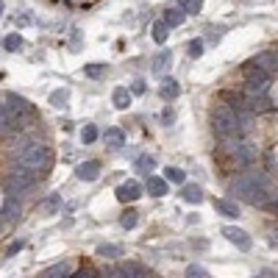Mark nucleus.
<instances>
[{"instance_id": "f257e3e1", "label": "nucleus", "mask_w": 278, "mask_h": 278, "mask_svg": "<svg viewBox=\"0 0 278 278\" xmlns=\"http://www.w3.org/2000/svg\"><path fill=\"white\" fill-rule=\"evenodd\" d=\"M50 147L39 145L37 139H25L17 147L14 156V170H25V173H45L50 167Z\"/></svg>"}, {"instance_id": "e433bc0d", "label": "nucleus", "mask_w": 278, "mask_h": 278, "mask_svg": "<svg viewBox=\"0 0 278 278\" xmlns=\"http://www.w3.org/2000/svg\"><path fill=\"white\" fill-rule=\"evenodd\" d=\"M22 248H25V242L20 239V242H14V245H11V248H9V251H6V253H9V256H14V253H20V251H22Z\"/></svg>"}, {"instance_id": "7ed1b4c3", "label": "nucleus", "mask_w": 278, "mask_h": 278, "mask_svg": "<svg viewBox=\"0 0 278 278\" xmlns=\"http://www.w3.org/2000/svg\"><path fill=\"white\" fill-rule=\"evenodd\" d=\"M211 128H214L217 139H223V142L234 139L236 134H239V122H236V111L231 109V106L220 103L214 111H211Z\"/></svg>"}, {"instance_id": "7c9ffc66", "label": "nucleus", "mask_w": 278, "mask_h": 278, "mask_svg": "<svg viewBox=\"0 0 278 278\" xmlns=\"http://www.w3.org/2000/svg\"><path fill=\"white\" fill-rule=\"evenodd\" d=\"M178 6L187 11V14H200V9H203V0H178Z\"/></svg>"}, {"instance_id": "c756f323", "label": "nucleus", "mask_w": 278, "mask_h": 278, "mask_svg": "<svg viewBox=\"0 0 278 278\" xmlns=\"http://www.w3.org/2000/svg\"><path fill=\"white\" fill-rule=\"evenodd\" d=\"M153 167H156V159L147 156V153L137 159V170H139V173H147V175H150V173H153Z\"/></svg>"}, {"instance_id": "a19ab883", "label": "nucleus", "mask_w": 278, "mask_h": 278, "mask_svg": "<svg viewBox=\"0 0 278 278\" xmlns=\"http://www.w3.org/2000/svg\"><path fill=\"white\" fill-rule=\"evenodd\" d=\"M270 206H273V209L278 211V198H275V200H273V203H270Z\"/></svg>"}, {"instance_id": "2eb2a0df", "label": "nucleus", "mask_w": 278, "mask_h": 278, "mask_svg": "<svg viewBox=\"0 0 278 278\" xmlns=\"http://www.w3.org/2000/svg\"><path fill=\"white\" fill-rule=\"evenodd\" d=\"M131 89H128V86H117L114 92H111V103L117 106V109H128V106H131Z\"/></svg>"}, {"instance_id": "ea45409f", "label": "nucleus", "mask_w": 278, "mask_h": 278, "mask_svg": "<svg viewBox=\"0 0 278 278\" xmlns=\"http://www.w3.org/2000/svg\"><path fill=\"white\" fill-rule=\"evenodd\" d=\"M273 245H278V231H273Z\"/></svg>"}, {"instance_id": "72a5a7b5", "label": "nucleus", "mask_w": 278, "mask_h": 278, "mask_svg": "<svg viewBox=\"0 0 278 278\" xmlns=\"http://www.w3.org/2000/svg\"><path fill=\"white\" fill-rule=\"evenodd\" d=\"M187 53L192 58H200L203 56V42H200V39H192V42H189V47H187Z\"/></svg>"}, {"instance_id": "9b49d317", "label": "nucleus", "mask_w": 278, "mask_h": 278, "mask_svg": "<svg viewBox=\"0 0 278 278\" xmlns=\"http://www.w3.org/2000/svg\"><path fill=\"white\" fill-rule=\"evenodd\" d=\"M103 142H106V150H122L126 147V134H122V128H106Z\"/></svg>"}, {"instance_id": "1a4fd4ad", "label": "nucleus", "mask_w": 278, "mask_h": 278, "mask_svg": "<svg viewBox=\"0 0 278 278\" xmlns=\"http://www.w3.org/2000/svg\"><path fill=\"white\" fill-rule=\"evenodd\" d=\"M114 195H117L120 203H134V200L142 198V187L137 184V181H126V184H120L114 189Z\"/></svg>"}, {"instance_id": "4468645a", "label": "nucleus", "mask_w": 278, "mask_h": 278, "mask_svg": "<svg viewBox=\"0 0 278 278\" xmlns=\"http://www.w3.org/2000/svg\"><path fill=\"white\" fill-rule=\"evenodd\" d=\"M187 11L181 9V6H167L164 9V22H167L170 28H178V25H184V20H187Z\"/></svg>"}, {"instance_id": "f03ea898", "label": "nucleus", "mask_w": 278, "mask_h": 278, "mask_svg": "<svg viewBox=\"0 0 278 278\" xmlns=\"http://www.w3.org/2000/svg\"><path fill=\"white\" fill-rule=\"evenodd\" d=\"M231 195L239 200H248L253 206H270V198H267V178L259 173L253 175H239V178L231 184Z\"/></svg>"}, {"instance_id": "aec40b11", "label": "nucleus", "mask_w": 278, "mask_h": 278, "mask_svg": "<svg viewBox=\"0 0 278 278\" xmlns=\"http://www.w3.org/2000/svg\"><path fill=\"white\" fill-rule=\"evenodd\" d=\"M214 209L220 211V214H226V217H239V206H236L234 200H228V198L214 200Z\"/></svg>"}, {"instance_id": "473e14b6", "label": "nucleus", "mask_w": 278, "mask_h": 278, "mask_svg": "<svg viewBox=\"0 0 278 278\" xmlns=\"http://www.w3.org/2000/svg\"><path fill=\"white\" fill-rule=\"evenodd\" d=\"M187 278H209V273H206V267H200V264H189Z\"/></svg>"}, {"instance_id": "4c0bfd02", "label": "nucleus", "mask_w": 278, "mask_h": 278, "mask_svg": "<svg viewBox=\"0 0 278 278\" xmlns=\"http://www.w3.org/2000/svg\"><path fill=\"white\" fill-rule=\"evenodd\" d=\"M17 25H31V14H25V11H22L20 20H17Z\"/></svg>"}, {"instance_id": "f704fd0d", "label": "nucleus", "mask_w": 278, "mask_h": 278, "mask_svg": "<svg viewBox=\"0 0 278 278\" xmlns=\"http://www.w3.org/2000/svg\"><path fill=\"white\" fill-rule=\"evenodd\" d=\"M84 73L89 75V78H98V75L106 73V64H89V67H84Z\"/></svg>"}, {"instance_id": "423d86ee", "label": "nucleus", "mask_w": 278, "mask_h": 278, "mask_svg": "<svg viewBox=\"0 0 278 278\" xmlns=\"http://www.w3.org/2000/svg\"><path fill=\"white\" fill-rule=\"evenodd\" d=\"M25 122L20 117H14V111L9 106H0V137H14V134L22 131Z\"/></svg>"}, {"instance_id": "9d476101", "label": "nucleus", "mask_w": 278, "mask_h": 278, "mask_svg": "<svg viewBox=\"0 0 278 278\" xmlns=\"http://www.w3.org/2000/svg\"><path fill=\"white\" fill-rule=\"evenodd\" d=\"M75 175H78L81 181H86V184L98 181V175H100V162H95V159H89V162L78 164V167H75Z\"/></svg>"}, {"instance_id": "f8f14e48", "label": "nucleus", "mask_w": 278, "mask_h": 278, "mask_svg": "<svg viewBox=\"0 0 278 278\" xmlns=\"http://www.w3.org/2000/svg\"><path fill=\"white\" fill-rule=\"evenodd\" d=\"M106 278H145V273H142L134 262H126V264H120V267H111Z\"/></svg>"}, {"instance_id": "5701e85b", "label": "nucleus", "mask_w": 278, "mask_h": 278, "mask_svg": "<svg viewBox=\"0 0 278 278\" xmlns=\"http://www.w3.org/2000/svg\"><path fill=\"white\" fill-rule=\"evenodd\" d=\"M170 61H173V50H162L156 58H153V73H156V75H162L164 70L170 67Z\"/></svg>"}, {"instance_id": "c85d7f7f", "label": "nucleus", "mask_w": 278, "mask_h": 278, "mask_svg": "<svg viewBox=\"0 0 278 278\" xmlns=\"http://www.w3.org/2000/svg\"><path fill=\"white\" fill-rule=\"evenodd\" d=\"M98 137H100V131H98V126H84L81 128V142H84V145H92V142H98Z\"/></svg>"}, {"instance_id": "0eeeda50", "label": "nucleus", "mask_w": 278, "mask_h": 278, "mask_svg": "<svg viewBox=\"0 0 278 278\" xmlns=\"http://www.w3.org/2000/svg\"><path fill=\"white\" fill-rule=\"evenodd\" d=\"M6 106H9L11 111H14V117H20L22 122H28L34 117V106L28 103L25 98H20V95H14V92H9L6 95Z\"/></svg>"}, {"instance_id": "79ce46f5", "label": "nucleus", "mask_w": 278, "mask_h": 278, "mask_svg": "<svg viewBox=\"0 0 278 278\" xmlns=\"http://www.w3.org/2000/svg\"><path fill=\"white\" fill-rule=\"evenodd\" d=\"M0 17H3V0H0Z\"/></svg>"}, {"instance_id": "a878e982", "label": "nucleus", "mask_w": 278, "mask_h": 278, "mask_svg": "<svg viewBox=\"0 0 278 278\" xmlns=\"http://www.w3.org/2000/svg\"><path fill=\"white\" fill-rule=\"evenodd\" d=\"M164 178H167L170 184H181V187L187 184V173H184V170H178V167H167V170H164Z\"/></svg>"}, {"instance_id": "bb28decb", "label": "nucleus", "mask_w": 278, "mask_h": 278, "mask_svg": "<svg viewBox=\"0 0 278 278\" xmlns=\"http://www.w3.org/2000/svg\"><path fill=\"white\" fill-rule=\"evenodd\" d=\"M22 45H25V42H22V37H20V34H9V37H3V47H6L9 53L22 50Z\"/></svg>"}, {"instance_id": "393cba45", "label": "nucleus", "mask_w": 278, "mask_h": 278, "mask_svg": "<svg viewBox=\"0 0 278 278\" xmlns=\"http://www.w3.org/2000/svg\"><path fill=\"white\" fill-rule=\"evenodd\" d=\"M98 256L100 259H120L122 256V245H98Z\"/></svg>"}, {"instance_id": "f3484780", "label": "nucleus", "mask_w": 278, "mask_h": 278, "mask_svg": "<svg viewBox=\"0 0 278 278\" xmlns=\"http://www.w3.org/2000/svg\"><path fill=\"white\" fill-rule=\"evenodd\" d=\"M253 61H256L264 73H275V70H278V53H259Z\"/></svg>"}, {"instance_id": "20e7f679", "label": "nucleus", "mask_w": 278, "mask_h": 278, "mask_svg": "<svg viewBox=\"0 0 278 278\" xmlns=\"http://www.w3.org/2000/svg\"><path fill=\"white\" fill-rule=\"evenodd\" d=\"M242 73H245V95H248V98H253V95H267V89H270L267 73H264L256 61L245 64Z\"/></svg>"}, {"instance_id": "4be33fe9", "label": "nucleus", "mask_w": 278, "mask_h": 278, "mask_svg": "<svg viewBox=\"0 0 278 278\" xmlns=\"http://www.w3.org/2000/svg\"><path fill=\"white\" fill-rule=\"evenodd\" d=\"M234 159H236V164H239V167H248V164L256 159V153H253L251 145H239V147H236V153H234Z\"/></svg>"}, {"instance_id": "58836bf2", "label": "nucleus", "mask_w": 278, "mask_h": 278, "mask_svg": "<svg viewBox=\"0 0 278 278\" xmlns=\"http://www.w3.org/2000/svg\"><path fill=\"white\" fill-rule=\"evenodd\" d=\"M134 95H142L145 92V81H137V84H134V89H131Z\"/></svg>"}, {"instance_id": "ddd939ff", "label": "nucleus", "mask_w": 278, "mask_h": 278, "mask_svg": "<svg viewBox=\"0 0 278 278\" xmlns=\"http://www.w3.org/2000/svg\"><path fill=\"white\" fill-rule=\"evenodd\" d=\"M167 184H170L167 178H159V175H147L145 189L153 195V198H164V195H167Z\"/></svg>"}, {"instance_id": "2f4dec72", "label": "nucleus", "mask_w": 278, "mask_h": 278, "mask_svg": "<svg viewBox=\"0 0 278 278\" xmlns=\"http://www.w3.org/2000/svg\"><path fill=\"white\" fill-rule=\"evenodd\" d=\"M137 211H134V209H128V211H122V214H120V226L122 228H128V231H131V228L134 226H137Z\"/></svg>"}, {"instance_id": "c9c22d12", "label": "nucleus", "mask_w": 278, "mask_h": 278, "mask_svg": "<svg viewBox=\"0 0 278 278\" xmlns=\"http://www.w3.org/2000/svg\"><path fill=\"white\" fill-rule=\"evenodd\" d=\"M162 120H164V126H173V122H175V109H173V106H167V109H164Z\"/></svg>"}, {"instance_id": "a211bd4d", "label": "nucleus", "mask_w": 278, "mask_h": 278, "mask_svg": "<svg viewBox=\"0 0 278 278\" xmlns=\"http://www.w3.org/2000/svg\"><path fill=\"white\" fill-rule=\"evenodd\" d=\"M61 209V195H50V198H45L42 203H39V214H56V211Z\"/></svg>"}, {"instance_id": "39448f33", "label": "nucleus", "mask_w": 278, "mask_h": 278, "mask_svg": "<svg viewBox=\"0 0 278 278\" xmlns=\"http://www.w3.org/2000/svg\"><path fill=\"white\" fill-rule=\"evenodd\" d=\"M34 181H37V173H25V170H14L9 178V187H6V195L9 198H14V195L25 192V189L34 187Z\"/></svg>"}, {"instance_id": "dca6fc26", "label": "nucleus", "mask_w": 278, "mask_h": 278, "mask_svg": "<svg viewBox=\"0 0 278 278\" xmlns=\"http://www.w3.org/2000/svg\"><path fill=\"white\" fill-rule=\"evenodd\" d=\"M159 95H162L164 100H175L181 95V84L175 78H164L162 81V89H159Z\"/></svg>"}, {"instance_id": "b1692460", "label": "nucleus", "mask_w": 278, "mask_h": 278, "mask_svg": "<svg viewBox=\"0 0 278 278\" xmlns=\"http://www.w3.org/2000/svg\"><path fill=\"white\" fill-rule=\"evenodd\" d=\"M70 275V264L67 262H58V264H53V267H47L42 278H67Z\"/></svg>"}, {"instance_id": "cd10ccee", "label": "nucleus", "mask_w": 278, "mask_h": 278, "mask_svg": "<svg viewBox=\"0 0 278 278\" xmlns=\"http://www.w3.org/2000/svg\"><path fill=\"white\" fill-rule=\"evenodd\" d=\"M67 100H70V92L67 89L50 92V106H53V109H64V106H67Z\"/></svg>"}, {"instance_id": "6e6552de", "label": "nucleus", "mask_w": 278, "mask_h": 278, "mask_svg": "<svg viewBox=\"0 0 278 278\" xmlns=\"http://www.w3.org/2000/svg\"><path fill=\"white\" fill-rule=\"evenodd\" d=\"M223 236H226L234 248H239V251H251V248H253V239L248 236V231H242V228L226 226V228H223Z\"/></svg>"}, {"instance_id": "412c9836", "label": "nucleus", "mask_w": 278, "mask_h": 278, "mask_svg": "<svg viewBox=\"0 0 278 278\" xmlns=\"http://www.w3.org/2000/svg\"><path fill=\"white\" fill-rule=\"evenodd\" d=\"M181 198H184L187 203H200V200H203V189H200L198 184H184Z\"/></svg>"}, {"instance_id": "6ab92c4d", "label": "nucleus", "mask_w": 278, "mask_h": 278, "mask_svg": "<svg viewBox=\"0 0 278 278\" xmlns=\"http://www.w3.org/2000/svg\"><path fill=\"white\" fill-rule=\"evenodd\" d=\"M150 34H153V42H159V45H164L167 42V37H170V25L164 20H156L150 25Z\"/></svg>"}]
</instances>
